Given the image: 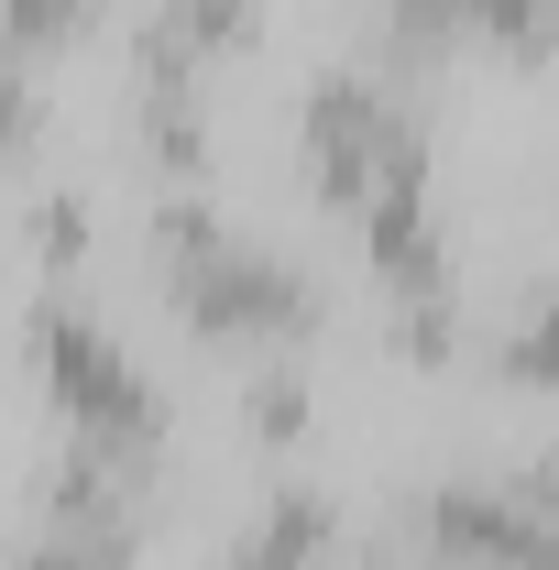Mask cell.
Listing matches in <instances>:
<instances>
[{"label": "cell", "instance_id": "1", "mask_svg": "<svg viewBox=\"0 0 559 570\" xmlns=\"http://www.w3.org/2000/svg\"><path fill=\"white\" fill-rule=\"evenodd\" d=\"M154 253H165V285H176V307L209 330V341H285V330H307L318 318V296L296 264L275 253H253V242H231L209 209H187V198H165L154 209Z\"/></svg>", "mask_w": 559, "mask_h": 570}, {"label": "cell", "instance_id": "2", "mask_svg": "<svg viewBox=\"0 0 559 570\" xmlns=\"http://www.w3.org/2000/svg\"><path fill=\"white\" fill-rule=\"evenodd\" d=\"M33 352H45V384H56V406H67L77 450H110V461H143V450H154V428H165L154 417V384H143L88 318L45 307V318H33Z\"/></svg>", "mask_w": 559, "mask_h": 570}, {"label": "cell", "instance_id": "3", "mask_svg": "<svg viewBox=\"0 0 559 570\" xmlns=\"http://www.w3.org/2000/svg\"><path fill=\"white\" fill-rule=\"evenodd\" d=\"M406 45H450V33H504V45H549V0H395Z\"/></svg>", "mask_w": 559, "mask_h": 570}, {"label": "cell", "instance_id": "4", "mask_svg": "<svg viewBox=\"0 0 559 570\" xmlns=\"http://www.w3.org/2000/svg\"><path fill=\"white\" fill-rule=\"evenodd\" d=\"M77 22H88V0H0V33L11 45H67Z\"/></svg>", "mask_w": 559, "mask_h": 570}, {"label": "cell", "instance_id": "5", "mask_svg": "<svg viewBox=\"0 0 559 570\" xmlns=\"http://www.w3.org/2000/svg\"><path fill=\"white\" fill-rule=\"evenodd\" d=\"M11 570H121V538H88V527H56L45 549H22Z\"/></svg>", "mask_w": 559, "mask_h": 570}, {"label": "cell", "instance_id": "6", "mask_svg": "<svg viewBox=\"0 0 559 570\" xmlns=\"http://www.w3.org/2000/svg\"><path fill=\"white\" fill-rule=\"evenodd\" d=\"M11 142H33V88H22V67H0V154Z\"/></svg>", "mask_w": 559, "mask_h": 570}]
</instances>
